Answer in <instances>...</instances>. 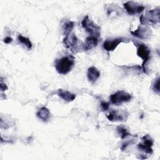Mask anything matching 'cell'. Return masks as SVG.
<instances>
[{"label":"cell","instance_id":"7a4b0ae2","mask_svg":"<svg viewBox=\"0 0 160 160\" xmlns=\"http://www.w3.org/2000/svg\"><path fill=\"white\" fill-rule=\"evenodd\" d=\"M62 42L66 48L74 54H76L79 52L81 50H82L83 43L78 39L74 33L71 32L69 35L65 36Z\"/></svg>","mask_w":160,"mask_h":160},{"label":"cell","instance_id":"ac0fdd59","mask_svg":"<svg viewBox=\"0 0 160 160\" xmlns=\"http://www.w3.org/2000/svg\"><path fill=\"white\" fill-rule=\"evenodd\" d=\"M116 130H117L118 132L119 133V134H120L121 138L122 139H125L128 136H131V133L127 130V129L122 126H118L116 128Z\"/></svg>","mask_w":160,"mask_h":160},{"label":"cell","instance_id":"7402d4cb","mask_svg":"<svg viewBox=\"0 0 160 160\" xmlns=\"http://www.w3.org/2000/svg\"><path fill=\"white\" fill-rule=\"evenodd\" d=\"M0 88L1 91H4L8 89V86L7 85L3 82L2 81V78H1V83H0Z\"/></svg>","mask_w":160,"mask_h":160},{"label":"cell","instance_id":"52a82bcc","mask_svg":"<svg viewBox=\"0 0 160 160\" xmlns=\"http://www.w3.org/2000/svg\"><path fill=\"white\" fill-rule=\"evenodd\" d=\"M123 6L124 9L129 15L140 14L144 10L145 8L143 5L132 1L124 2L123 4Z\"/></svg>","mask_w":160,"mask_h":160},{"label":"cell","instance_id":"5bb4252c","mask_svg":"<svg viewBox=\"0 0 160 160\" xmlns=\"http://www.w3.org/2000/svg\"><path fill=\"white\" fill-rule=\"evenodd\" d=\"M37 117L43 122H48L51 117V112L46 107L41 108L36 112Z\"/></svg>","mask_w":160,"mask_h":160},{"label":"cell","instance_id":"4fadbf2b","mask_svg":"<svg viewBox=\"0 0 160 160\" xmlns=\"http://www.w3.org/2000/svg\"><path fill=\"white\" fill-rule=\"evenodd\" d=\"M100 76L99 71L94 66H91L88 69L87 77L89 81L91 83L95 82Z\"/></svg>","mask_w":160,"mask_h":160},{"label":"cell","instance_id":"9c48e42d","mask_svg":"<svg viewBox=\"0 0 160 160\" xmlns=\"http://www.w3.org/2000/svg\"><path fill=\"white\" fill-rule=\"evenodd\" d=\"M132 36L142 39H146L151 37L152 34L151 29L148 26H139L138 29L134 31H131Z\"/></svg>","mask_w":160,"mask_h":160},{"label":"cell","instance_id":"603a6c76","mask_svg":"<svg viewBox=\"0 0 160 160\" xmlns=\"http://www.w3.org/2000/svg\"><path fill=\"white\" fill-rule=\"evenodd\" d=\"M12 38L9 37V36H7L4 39V42L6 44H10L12 42Z\"/></svg>","mask_w":160,"mask_h":160},{"label":"cell","instance_id":"ba28073f","mask_svg":"<svg viewBox=\"0 0 160 160\" xmlns=\"http://www.w3.org/2000/svg\"><path fill=\"white\" fill-rule=\"evenodd\" d=\"M142 142L138 144V149L146 154H151L153 152L152 149L153 145L152 139L148 134H146L142 137Z\"/></svg>","mask_w":160,"mask_h":160},{"label":"cell","instance_id":"277c9868","mask_svg":"<svg viewBox=\"0 0 160 160\" xmlns=\"http://www.w3.org/2000/svg\"><path fill=\"white\" fill-rule=\"evenodd\" d=\"M159 8H156L146 11L141 15L139 21L142 25L156 24L159 22Z\"/></svg>","mask_w":160,"mask_h":160},{"label":"cell","instance_id":"2e32d148","mask_svg":"<svg viewBox=\"0 0 160 160\" xmlns=\"http://www.w3.org/2000/svg\"><path fill=\"white\" fill-rule=\"evenodd\" d=\"M74 27V22L72 21L67 20L62 25V29L64 36L69 35L71 33L72 30Z\"/></svg>","mask_w":160,"mask_h":160},{"label":"cell","instance_id":"8fae6325","mask_svg":"<svg viewBox=\"0 0 160 160\" xmlns=\"http://www.w3.org/2000/svg\"><path fill=\"white\" fill-rule=\"evenodd\" d=\"M122 42H126V39L124 38H117L114 39H107L103 42L102 46L106 51L110 52L114 51L118 47V46Z\"/></svg>","mask_w":160,"mask_h":160},{"label":"cell","instance_id":"9a60e30c","mask_svg":"<svg viewBox=\"0 0 160 160\" xmlns=\"http://www.w3.org/2000/svg\"><path fill=\"white\" fill-rule=\"evenodd\" d=\"M57 93L60 98H61L63 100L67 102H71L74 101L76 98V94L71 93L68 91L63 90L61 89H58Z\"/></svg>","mask_w":160,"mask_h":160},{"label":"cell","instance_id":"7c38bea8","mask_svg":"<svg viewBox=\"0 0 160 160\" xmlns=\"http://www.w3.org/2000/svg\"><path fill=\"white\" fill-rule=\"evenodd\" d=\"M98 44V39L94 36H88L86 38L85 42L83 43L82 50L89 51L97 46Z\"/></svg>","mask_w":160,"mask_h":160},{"label":"cell","instance_id":"3957f363","mask_svg":"<svg viewBox=\"0 0 160 160\" xmlns=\"http://www.w3.org/2000/svg\"><path fill=\"white\" fill-rule=\"evenodd\" d=\"M135 45L137 47L136 53L138 56L142 59L141 69L144 73L148 74L146 65L151 58V50L148 46L141 42L136 43Z\"/></svg>","mask_w":160,"mask_h":160},{"label":"cell","instance_id":"6da1fadb","mask_svg":"<svg viewBox=\"0 0 160 160\" xmlns=\"http://www.w3.org/2000/svg\"><path fill=\"white\" fill-rule=\"evenodd\" d=\"M74 63V57L69 54L59 59H56L54 61V67L59 74L65 75L71 71Z\"/></svg>","mask_w":160,"mask_h":160},{"label":"cell","instance_id":"8992f818","mask_svg":"<svg viewBox=\"0 0 160 160\" xmlns=\"http://www.w3.org/2000/svg\"><path fill=\"white\" fill-rule=\"evenodd\" d=\"M131 99V94L124 91H118L109 96L110 102L116 106H119L122 103L129 102Z\"/></svg>","mask_w":160,"mask_h":160},{"label":"cell","instance_id":"ffe728a7","mask_svg":"<svg viewBox=\"0 0 160 160\" xmlns=\"http://www.w3.org/2000/svg\"><path fill=\"white\" fill-rule=\"evenodd\" d=\"M101 108L102 109V111H107L109 108V102H106V101H101Z\"/></svg>","mask_w":160,"mask_h":160},{"label":"cell","instance_id":"d6986e66","mask_svg":"<svg viewBox=\"0 0 160 160\" xmlns=\"http://www.w3.org/2000/svg\"><path fill=\"white\" fill-rule=\"evenodd\" d=\"M152 90L156 93L159 94V76L154 79V81L152 84Z\"/></svg>","mask_w":160,"mask_h":160},{"label":"cell","instance_id":"44dd1931","mask_svg":"<svg viewBox=\"0 0 160 160\" xmlns=\"http://www.w3.org/2000/svg\"><path fill=\"white\" fill-rule=\"evenodd\" d=\"M134 142L132 141V140H130V141H125L124 142H123L122 144V145H121V151H124V150H126V149L127 148V147L129 146V145H130V144H132Z\"/></svg>","mask_w":160,"mask_h":160},{"label":"cell","instance_id":"30bf717a","mask_svg":"<svg viewBox=\"0 0 160 160\" xmlns=\"http://www.w3.org/2000/svg\"><path fill=\"white\" fill-rule=\"evenodd\" d=\"M128 116V112L125 111L112 110L107 116V118L110 121H126Z\"/></svg>","mask_w":160,"mask_h":160},{"label":"cell","instance_id":"5b68a950","mask_svg":"<svg viewBox=\"0 0 160 160\" xmlns=\"http://www.w3.org/2000/svg\"><path fill=\"white\" fill-rule=\"evenodd\" d=\"M82 27L87 31L90 36L99 37L101 35V28L94 22L88 16H86L81 21Z\"/></svg>","mask_w":160,"mask_h":160},{"label":"cell","instance_id":"e0dca14e","mask_svg":"<svg viewBox=\"0 0 160 160\" xmlns=\"http://www.w3.org/2000/svg\"><path fill=\"white\" fill-rule=\"evenodd\" d=\"M18 39V41H19V42H21L22 44H23L24 46H26V48L28 49L31 50L32 49V45L31 41L29 40V39L28 38H26V37H24L21 34H19Z\"/></svg>","mask_w":160,"mask_h":160}]
</instances>
